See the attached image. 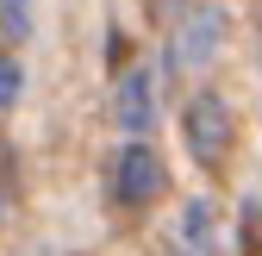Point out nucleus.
Instances as JSON below:
<instances>
[{"label":"nucleus","mask_w":262,"mask_h":256,"mask_svg":"<svg viewBox=\"0 0 262 256\" xmlns=\"http://www.w3.org/2000/svg\"><path fill=\"white\" fill-rule=\"evenodd\" d=\"M187 132H193V150H200V156H219L225 132H231V119H225V106L212 100V94H200V100L187 106Z\"/></svg>","instance_id":"f257e3e1"},{"label":"nucleus","mask_w":262,"mask_h":256,"mask_svg":"<svg viewBox=\"0 0 262 256\" xmlns=\"http://www.w3.org/2000/svg\"><path fill=\"white\" fill-rule=\"evenodd\" d=\"M150 187H156V163H150L144 144H131V150H125V181H119V194H125V200H144Z\"/></svg>","instance_id":"f03ea898"},{"label":"nucleus","mask_w":262,"mask_h":256,"mask_svg":"<svg viewBox=\"0 0 262 256\" xmlns=\"http://www.w3.org/2000/svg\"><path fill=\"white\" fill-rule=\"evenodd\" d=\"M156 100H150V75H131L125 81V125H150Z\"/></svg>","instance_id":"7ed1b4c3"},{"label":"nucleus","mask_w":262,"mask_h":256,"mask_svg":"<svg viewBox=\"0 0 262 256\" xmlns=\"http://www.w3.org/2000/svg\"><path fill=\"white\" fill-rule=\"evenodd\" d=\"M13 88H19V69H13V62H7V69H0V106H7V100H13Z\"/></svg>","instance_id":"20e7f679"}]
</instances>
